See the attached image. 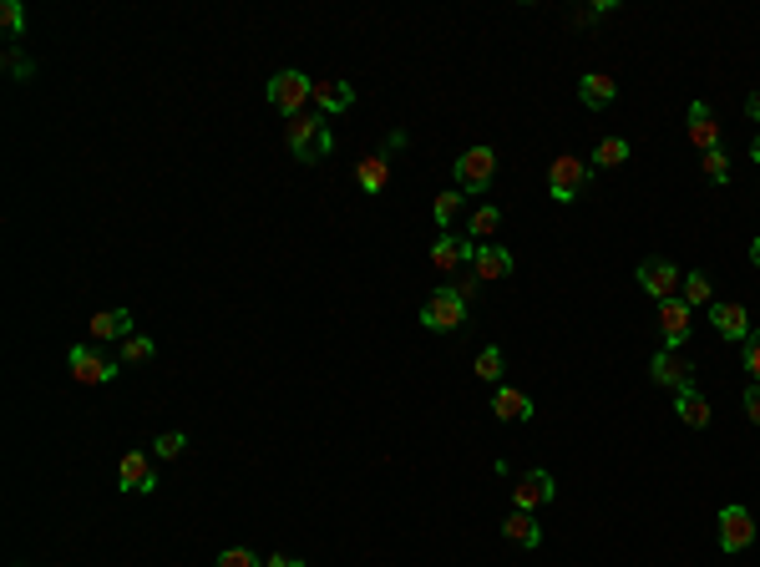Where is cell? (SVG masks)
Listing matches in <instances>:
<instances>
[{
  "instance_id": "8fae6325",
  "label": "cell",
  "mask_w": 760,
  "mask_h": 567,
  "mask_svg": "<svg viewBox=\"0 0 760 567\" xmlns=\"http://www.w3.org/2000/svg\"><path fill=\"white\" fill-rule=\"evenodd\" d=\"M639 289L649 299H674L679 294V269L669 259H639Z\"/></svg>"
},
{
  "instance_id": "9c48e42d",
  "label": "cell",
  "mask_w": 760,
  "mask_h": 567,
  "mask_svg": "<svg viewBox=\"0 0 760 567\" xmlns=\"http://www.w3.org/2000/svg\"><path fill=\"white\" fill-rule=\"evenodd\" d=\"M649 375H654V385H664V390H674V395L695 385V365L679 360V350H659V355L649 360Z\"/></svg>"
},
{
  "instance_id": "603a6c76",
  "label": "cell",
  "mask_w": 760,
  "mask_h": 567,
  "mask_svg": "<svg viewBox=\"0 0 760 567\" xmlns=\"http://www.w3.org/2000/svg\"><path fill=\"white\" fill-rule=\"evenodd\" d=\"M492 416H497V421H532V400H527L522 390L502 385V390L492 395Z\"/></svg>"
},
{
  "instance_id": "44dd1931",
  "label": "cell",
  "mask_w": 760,
  "mask_h": 567,
  "mask_svg": "<svg viewBox=\"0 0 760 567\" xmlns=\"http://www.w3.org/2000/svg\"><path fill=\"white\" fill-rule=\"evenodd\" d=\"M355 183H360V193H380L391 183V162H386V152H370V157H360L355 162Z\"/></svg>"
},
{
  "instance_id": "30bf717a",
  "label": "cell",
  "mask_w": 760,
  "mask_h": 567,
  "mask_svg": "<svg viewBox=\"0 0 760 567\" xmlns=\"http://www.w3.org/2000/svg\"><path fill=\"white\" fill-rule=\"evenodd\" d=\"M720 552H745L755 542V517L745 507H720Z\"/></svg>"
},
{
  "instance_id": "7c38bea8",
  "label": "cell",
  "mask_w": 760,
  "mask_h": 567,
  "mask_svg": "<svg viewBox=\"0 0 760 567\" xmlns=\"http://www.w3.org/2000/svg\"><path fill=\"white\" fill-rule=\"evenodd\" d=\"M117 486H122V492H152V486H158L152 456H147V451H127V456L117 461Z\"/></svg>"
},
{
  "instance_id": "d4e9b609",
  "label": "cell",
  "mask_w": 760,
  "mask_h": 567,
  "mask_svg": "<svg viewBox=\"0 0 760 567\" xmlns=\"http://www.w3.org/2000/svg\"><path fill=\"white\" fill-rule=\"evenodd\" d=\"M462 203H467V193H462V188L436 193V203H431V208H436V223H441V228H451L456 218H462Z\"/></svg>"
},
{
  "instance_id": "ffe728a7",
  "label": "cell",
  "mask_w": 760,
  "mask_h": 567,
  "mask_svg": "<svg viewBox=\"0 0 760 567\" xmlns=\"http://www.w3.org/2000/svg\"><path fill=\"white\" fill-rule=\"evenodd\" d=\"M690 142H695L700 152H715V147H720V122H715V112H710L705 102L690 107Z\"/></svg>"
},
{
  "instance_id": "1f68e13d",
  "label": "cell",
  "mask_w": 760,
  "mask_h": 567,
  "mask_svg": "<svg viewBox=\"0 0 760 567\" xmlns=\"http://www.w3.org/2000/svg\"><path fill=\"white\" fill-rule=\"evenodd\" d=\"M6 71H11L16 81H31V76H36V61H31L21 46H11V51H6Z\"/></svg>"
},
{
  "instance_id": "ba28073f",
  "label": "cell",
  "mask_w": 760,
  "mask_h": 567,
  "mask_svg": "<svg viewBox=\"0 0 760 567\" xmlns=\"http://www.w3.org/2000/svg\"><path fill=\"white\" fill-rule=\"evenodd\" d=\"M695 309L684 304L679 294L674 299H659V330H664V350H679L684 340H690V330H695Z\"/></svg>"
},
{
  "instance_id": "e575fe53",
  "label": "cell",
  "mask_w": 760,
  "mask_h": 567,
  "mask_svg": "<svg viewBox=\"0 0 760 567\" xmlns=\"http://www.w3.org/2000/svg\"><path fill=\"white\" fill-rule=\"evenodd\" d=\"M745 370H750L755 385H760V330H750V340H745Z\"/></svg>"
},
{
  "instance_id": "8992f818",
  "label": "cell",
  "mask_w": 760,
  "mask_h": 567,
  "mask_svg": "<svg viewBox=\"0 0 760 567\" xmlns=\"http://www.w3.org/2000/svg\"><path fill=\"white\" fill-rule=\"evenodd\" d=\"M558 497V481L538 466V471H522L517 476V486H512V507L517 512H538V507H548Z\"/></svg>"
},
{
  "instance_id": "f35d334b",
  "label": "cell",
  "mask_w": 760,
  "mask_h": 567,
  "mask_svg": "<svg viewBox=\"0 0 760 567\" xmlns=\"http://www.w3.org/2000/svg\"><path fill=\"white\" fill-rule=\"evenodd\" d=\"M745 112H750V122H760V92H750V97H745Z\"/></svg>"
},
{
  "instance_id": "2e32d148",
  "label": "cell",
  "mask_w": 760,
  "mask_h": 567,
  "mask_svg": "<svg viewBox=\"0 0 760 567\" xmlns=\"http://www.w3.org/2000/svg\"><path fill=\"white\" fill-rule=\"evenodd\" d=\"M87 330H92V340H97V345L137 335V330H132V314H127V309H102V314H92V319H87Z\"/></svg>"
},
{
  "instance_id": "74e56055",
  "label": "cell",
  "mask_w": 760,
  "mask_h": 567,
  "mask_svg": "<svg viewBox=\"0 0 760 567\" xmlns=\"http://www.w3.org/2000/svg\"><path fill=\"white\" fill-rule=\"evenodd\" d=\"M264 567H304V562H299V557H289V552H274Z\"/></svg>"
},
{
  "instance_id": "7a4b0ae2",
  "label": "cell",
  "mask_w": 760,
  "mask_h": 567,
  "mask_svg": "<svg viewBox=\"0 0 760 567\" xmlns=\"http://www.w3.org/2000/svg\"><path fill=\"white\" fill-rule=\"evenodd\" d=\"M264 97H269V107H274V112L299 117V112H304V102H315V81L304 76V71H274V81L264 87Z\"/></svg>"
},
{
  "instance_id": "f1b7e54d",
  "label": "cell",
  "mask_w": 760,
  "mask_h": 567,
  "mask_svg": "<svg viewBox=\"0 0 760 567\" xmlns=\"http://www.w3.org/2000/svg\"><path fill=\"white\" fill-rule=\"evenodd\" d=\"M158 355V345H152L147 335H127L122 340V365H142V360H152Z\"/></svg>"
},
{
  "instance_id": "4fadbf2b",
  "label": "cell",
  "mask_w": 760,
  "mask_h": 567,
  "mask_svg": "<svg viewBox=\"0 0 760 567\" xmlns=\"http://www.w3.org/2000/svg\"><path fill=\"white\" fill-rule=\"evenodd\" d=\"M472 274H477L482 284H497V279L512 274V254L497 249V243H472Z\"/></svg>"
},
{
  "instance_id": "7402d4cb",
  "label": "cell",
  "mask_w": 760,
  "mask_h": 567,
  "mask_svg": "<svg viewBox=\"0 0 760 567\" xmlns=\"http://www.w3.org/2000/svg\"><path fill=\"white\" fill-rule=\"evenodd\" d=\"M502 537H507L512 547H538V542H543V527H538V517H532V512H517V507H512V517L502 522Z\"/></svg>"
},
{
  "instance_id": "d6986e66",
  "label": "cell",
  "mask_w": 760,
  "mask_h": 567,
  "mask_svg": "<svg viewBox=\"0 0 760 567\" xmlns=\"http://www.w3.org/2000/svg\"><path fill=\"white\" fill-rule=\"evenodd\" d=\"M674 416H679L684 426H690V431H705V426H710V400L690 385V390H679V395H674Z\"/></svg>"
},
{
  "instance_id": "277c9868",
  "label": "cell",
  "mask_w": 760,
  "mask_h": 567,
  "mask_svg": "<svg viewBox=\"0 0 760 567\" xmlns=\"http://www.w3.org/2000/svg\"><path fill=\"white\" fill-rule=\"evenodd\" d=\"M467 299L462 294H456V289H436L426 304H421V324H426V330H436V335H451V330H462V324H467Z\"/></svg>"
},
{
  "instance_id": "484cf974",
  "label": "cell",
  "mask_w": 760,
  "mask_h": 567,
  "mask_svg": "<svg viewBox=\"0 0 760 567\" xmlns=\"http://www.w3.org/2000/svg\"><path fill=\"white\" fill-rule=\"evenodd\" d=\"M684 304L690 309H700V304H715V284H710V274H684Z\"/></svg>"
},
{
  "instance_id": "d590c367",
  "label": "cell",
  "mask_w": 760,
  "mask_h": 567,
  "mask_svg": "<svg viewBox=\"0 0 760 567\" xmlns=\"http://www.w3.org/2000/svg\"><path fill=\"white\" fill-rule=\"evenodd\" d=\"M745 416L760 426V385H750V390H745Z\"/></svg>"
},
{
  "instance_id": "d6a6232c",
  "label": "cell",
  "mask_w": 760,
  "mask_h": 567,
  "mask_svg": "<svg viewBox=\"0 0 760 567\" xmlns=\"http://www.w3.org/2000/svg\"><path fill=\"white\" fill-rule=\"evenodd\" d=\"M477 380H502V350L497 345H487L477 355Z\"/></svg>"
},
{
  "instance_id": "836d02e7",
  "label": "cell",
  "mask_w": 760,
  "mask_h": 567,
  "mask_svg": "<svg viewBox=\"0 0 760 567\" xmlns=\"http://www.w3.org/2000/svg\"><path fill=\"white\" fill-rule=\"evenodd\" d=\"M213 567H264V562H259V557H254L249 547H223Z\"/></svg>"
},
{
  "instance_id": "4316f807",
  "label": "cell",
  "mask_w": 760,
  "mask_h": 567,
  "mask_svg": "<svg viewBox=\"0 0 760 567\" xmlns=\"http://www.w3.org/2000/svg\"><path fill=\"white\" fill-rule=\"evenodd\" d=\"M593 162L598 168H619V162H629V137H603L593 147Z\"/></svg>"
},
{
  "instance_id": "f546056e",
  "label": "cell",
  "mask_w": 760,
  "mask_h": 567,
  "mask_svg": "<svg viewBox=\"0 0 760 567\" xmlns=\"http://www.w3.org/2000/svg\"><path fill=\"white\" fill-rule=\"evenodd\" d=\"M705 178L710 183H730V157H725V147H715V152H705Z\"/></svg>"
},
{
  "instance_id": "5bb4252c",
  "label": "cell",
  "mask_w": 760,
  "mask_h": 567,
  "mask_svg": "<svg viewBox=\"0 0 760 567\" xmlns=\"http://www.w3.org/2000/svg\"><path fill=\"white\" fill-rule=\"evenodd\" d=\"M710 324H715L720 340H740V345L750 340V314H745L740 304H730V299H725V304H720V299L710 304Z\"/></svg>"
},
{
  "instance_id": "6da1fadb",
  "label": "cell",
  "mask_w": 760,
  "mask_h": 567,
  "mask_svg": "<svg viewBox=\"0 0 760 567\" xmlns=\"http://www.w3.org/2000/svg\"><path fill=\"white\" fill-rule=\"evenodd\" d=\"M284 137H289V152H294L299 162H315V157H325V152L335 147V137H330V127H325L320 117H310V112H299V117H289V127H284Z\"/></svg>"
},
{
  "instance_id": "ab89813d",
  "label": "cell",
  "mask_w": 760,
  "mask_h": 567,
  "mask_svg": "<svg viewBox=\"0 0 760 567\" xmlns=\"http://www.w3.org/2000/svg\"><path fill=\"white\" fill-rule=\"evenodd\" d=\"M750 264H755V269H760V238H755V243H750Z\"/></svg>"
},
{
  "instance_id": "cb8c5ba5",
  "label": "cell",
  "mask_w": 760,
  "mask_h": 567,
  "mask_svg": "<svg viewBox=\"0 0 760 567\" xmlns=\"http://www.w3.org/2000/svg\"><path fill=\"white\" fill-rule=\"evenodd\" d=\"M497 228H502V208H492V203L472 208V218H467V233H472V243H487Z\"/></svg>"
},
{
  "instance_id": "83f0119b",
  "label": "cell",
  "mask_w": 760,
  "mask_h": 567,
  "mask_svg": "<svg viewBox=\"0 0 760 567\" xmlns=\"http://www.w3.org/2000/svg\"><path fill=\"white\" fill-rule=\"evenodd\" d=\"M0 26H6L11 46L26 36V6H21V0H0Z\"/></svg>"
},
{
  "instance_id": "4dcf8cb0",
  "label": "cell",
  "mask_w": 760,
  "mask_h": 567,
  "mask_svg": "<svg viewBox=\"0 0 760 567\" xmlns=\"http://www.w3.org/2000/svg\"><path fill=\"white\" fill-rule=\"evenodd\" d=\"M183 446H188V436H183V431H168V436H158V441H152V456L178 461V456H183Z\"/></svg>"
},
{
  "instance_id": "52a82bcc",
  "label": "cell",
  "mask_w": 760,
  "mask_h": 567,
  "mask_svg": "<svg viewBox=\"0 0 760 567\" xmlns=\"http://www.w3.org/2000/svg\"><path fill=\"white\" fill-rule=\"evenodd\" d=\"M583 183H588V162H578V157H558L553 168H548V193H553V203H573V198L583 193Z\"/></svg>"
},
{
  "instance_id": "9a60e30c",
  "label": "cell",
  "mask_w": 760,
  "mask_h": 567,
  "mask_svg": "<svg viewBox=\"0 0 760 567\" xmlns=\"http://www.w3.org/2000/svg\"><path fill=\"white\" fill-rule=\"evenodd\" d=\"M614 97H619V81H614V76H603V71H588V76L578 81V102H583L588 112L614 107Z\"/></svg>"
},
{
  "instance_id": "8d00e7d4",
  "label": "cell",
  "mask_w": 760,
  "mask_h": 567,
  "mask_svg": "<svg viewBox=\"0 0 760 567\" xmlns=\"http://www.w3.org/2000/svg\"><path fill=\"white\" fill-rule=\"evenodd\" d=\"M477 284H482V279H477V274H472V279H462V284H451V289H456V294H462V299H467V304H472V299H477Z\"/></svg>"
},
{
  "instance_id": "ac0fdd59",
  "label": "cell",
  "mask_w": 760,
  "mask_h": 567,
  "mask_svg": "<svg viewBox=\"0 0 760 567\" xmlns=\"http://www.w3.org/2000/svg\"><path fill=\"white\" fill-rule=\"evenodd\" d=\"M431 264L436 269H462V264H472V243L467 238H456V233H441L436 243H431Z\"/></svg>"
},
{
  "instance_id": "5b68a950",
  "label": "cell",
  "mask_w": 760,
  "mask_h": 567,
  "mask_svg": "<svg viewBox=\"0 0 760 567\" xmlns=\"http://www.w3.org/2000/svg\"><path fill=\"white\" fill-rule=\"evenodd\" d=\"M66 370H71V380H82V385H112V380L122 375V365H112V360L97 355L92 345H71Z\"/></svg>"
},
{
  "instance_id": "3957f363",
  "label": "cell",
  "mask_w": 760,
  "mask_h": 567,
  "mask_svg": "<svg viewBox=\"0 0 760 567\" xmlns=\"http://www.w3.org/2000/svg\"><path fill=\"white\" fill-rule=\"evenodd\" d=\"M497 178V152L492 147H467L462 157H456V188H462L467 198L487 193Z\"/></svg>"
},
{
  "instance_id": "60d3db41",
  "label": "cell",
  "mask_w": 760,
  "mask_h": 567,
  "mask_svg": "<svg viewBox=\"0 0 760 567\" xmlns=\"http://www.w3.org/2000/svg\"><path fill=\"white\" fill-rule=\"evenodd\" d=\"M750 157H755V162H760V132H755V142H750Z\"/></svg>"
},
{
  "instance_id": "e0dca14e",
  "label": "cell",
  "mask_w": 760,
  "mask_h": 567,
  "mask_svg": "<svg viewBox=\"0 0 760 567\" xmlns=\"http://www.w3.org/2000/svg\"><path fill=\"white\" fill-rule=\"evenodd\" d=\"M315 107H320V117H340L355 107V87L350 81H315Z\"/></svg>"
}]
</instances>
